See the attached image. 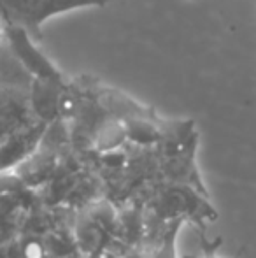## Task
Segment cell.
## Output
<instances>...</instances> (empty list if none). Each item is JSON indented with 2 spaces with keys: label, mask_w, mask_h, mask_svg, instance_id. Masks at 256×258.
Here are the masks:
<instances>
[{
  "label": "cell",
  "mask_w": 256,
  "mask_h": 258,
  "mask_svg": "<svg viewBox=\"0 0 256 258\" xmlns=\"http://www.w3.org/2000/svg\"><path fill=\"white\" fill-rule=\"evenodd\" d=\"M111 0H0L7 23L25 28L34 41H42V25L49 18L84 7H102Z\"/></svg>",
  "instance_id": "obj_1"
},
{
  "label": "cell",
  "mask_w": 256,
  "mask_h": 258,
  "mask_svg": "<svg viewBox=\"0 0 256 258\" xmlns=\"http://www.w3.org/2000/svg\"><path fill=\"white\" fill-rule=\"evenodd\" d=\"M6 35L13 53L21 61L25 69L30 72L34 78L39 79H51L56 83H67L58 67L46 56L41 49L37 48V41L28 35L25 28L18 27V25L7 23L6 25Z\"/></svg>",
  "instance_id": "obj_2"
},
{
  "label": "cell",
  "mask_w": 256,
  "mask_h": 258,
  "mask_svg": "<svg viewBox=\"0 0 256 258\" xmlns=\"http://www.w3.org/2000/svg\"><path fill=\"white\" fill-rule=\"evenodd\" d=\"M34 121L37 118L32 112L28 90L0 85V143Z\"/></svg>",
  "instance_id": "obj_3"
},
{
  "label": "cell",
  "mask_w": 256,
  "mask_h": 258,
  "mask_svg": "<svg viewBox=\"0 0 256 258\" xmlns=\"http://www.w3.org/2000/svg\"><path fill=\"white\" fill-rule=\"evenodd\" d=\"M68 86V83H56L51 79L34 78L28 88L32 112L37 119L44 123H53L60 118V97Z\"/></svg>",
  "instance_id": "obj_4"
},
{
  "label": "cell",
  "mask_w": 256,
  "mask_h": 258,
  "mask_svg": "<svg viewBox=\"0 0 256 258\" xmlns=\"http://www.w3.org/2000/svg\"><path fill=\"white\" fill-rule=\"evenodd\" d=\"M128 137L125 121L106 119L95 130V148L99 151H114L125 143Z\"/></svg>",
  "instance_id": "obj_5"
},
{
  "label": "cell",
  "mask_w": 256,
  "mask_h": 258,
  "mask_svg": "<svg viewBox=\"0 0 256 258\" xmlns=\"http://www.w3.org/2000/svg\"><path fill=\"white\" fill-rule=\"evenodd\" d=\"M23 181L16 176H4L0 177V211L9 209L21 195Z\"/></svg>",
  "instance_id": "obj_6"
},
{
  "label": "cell",
  "mask_w": 256,
  "mask_h": 258,
  "mask_svg": "<svg viewBox=\"0 0 256 258\" xmlns=\"http://www.w3.org/2000/svg\"><path fill=\"white\" fill-rule=\"evenodd\" d=\"M25 258H42V246L37 241H30L25 246Z\"/></svg>",
  "instance_id": "obj_7"
},
{
  "label": "cell",
  "mask_w": 256,
  "mask_h": 258,
  "mask_svg": "<svg viewBox=\"0 0 256 258\" xmlns=\"http://www.w3.org/2000/svg\"><path fill=\"white\" fill-rule=\"evenodd\" d=\"M6 25H7V21H6V18H4V14H2V11H0V51L4 49V46L7 44V35H6Z\"/></svg>",
  "instance_id": "obj_8"
},
{
  "label": "cell",
  "mask_w": 256,
  "mask_h": 258,
  "mask_svg": "<svg viewBox=\"0 0 256 258\" xmlns=\"http://www.w3.org/2000/svg\"><path fill=\"white\" fill-rule=\"evenodd\" d=\"M209 258H218V256H209Z\"/></svg>",
  "instance_id": "obj_9"
}]
</instances>
